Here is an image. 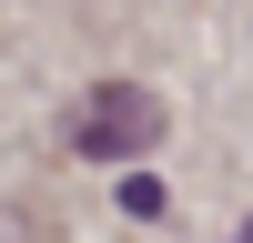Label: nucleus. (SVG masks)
I'll use <instances>...</instances> for the list:
<instances>
[{
	"label": "nucleus",
	"mask_w": 253,
	"mask_h": 243,
	"mask_svg": "<svg viewBox=\"0 0 253 243\" xmlns=\"http://www.w3.org/2000/svg\"><path fill=\"white\" fill-rule=\"evenodd\" d=\"M71 142H81L91 162H132V152H152V142H162V101L142 91V81H101V91H81Z\"/></svg>",
	"instance_id": "f257e3e1"
},
{
	"label": "nucleus",
	"mask_w": 253,
	"mask_h": 243,
	"mask_svg": "<svg viewBox=\"0 0 253 243\" xmlns=\"http://www.w3.org/2000/svg\"><path fill=\"white\" fill-rule=\"evenodd\" d=\"M122 213H142V223H162V182H152V172H132V182H122Z\"/></svg>",
	"instance_id": "f03ea898"
},
{
	"label": "nucleus",
	"mask_w": 253,
	"mask_h": 243,
	"mask_svg": "<svg viewBox=\"0 0 253 243\" xmlns=\"http://www.w3.org/2000/svg\"><path fill=\"white\" fill-rule=\"evenodd\" d=\"M243 243H253V233H243Z\"/></svg>",
	"instance_id": "7ed1b4c3"
}]
</instances>
